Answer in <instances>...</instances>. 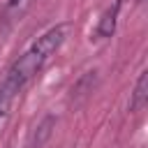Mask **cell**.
I'll return each mask as SVG.
<instances>
[{"label": "cell", "instance_id": "1", "mask_svg": "<svg viewBox=\"0 0 148 148\" xmlns=\"http://www.w3.org/2000/svg\"><path fill=\"white\" fill-rule=\"evenodd\" d=\"M72 32V23H58V25H53L51 30H46L39 39H35L32 44H30V49L23 53V56H18L16 60H14V65L7 69V74L2 76L7 83H12L16 90H21L44 65H46V60L62 46V42L67 39V35Z\"/></svg>", "mask_w": 148, "mask_h": 148}, {"label": "cell", "instance_id": "2", "mask_svg": "<svg viewBox=\"0 0 148 148\" xmlns=\"http://www.w3.org/2000/svg\"><path fill=\"white\" fill-rule=\"evenodd\" d=\"M148 99V72H141L139 79H136V86H134V92H132V99H130V109L136 113L143 109Z\"/></svg>", "mask_w": 148, "mask_h": 148}, {"label": "cell", "instance_id": "3", "mask_svg": "<svg viewBox=\"0 0 148 148\" xmlns=\"http://www.w3.org/2000/svg\"><path fill=\"white\" fill-rule=\"evenodd\" d=\"M118 9H120V0H113V5H111V7L104 12V16L99 18V25H97V35H99V37H111V35H113Z\"/></svg>", "mask_w": 148, "mask_h": 148}, {"label": "cell", "instance_id": "4", "mask_svg": "<svg viewBox=\"0 0 148 148\" xmlns=\"http://www.w3.org/2000/svg\"><path fill=\"white\" fill-rule=\"evenodd\" d=\"M21 90H16L12 83H7L5 79H0V127L5 123V118L9 116V106L14 102V97L18 95Z\"/></svg>", "mask_w": 148, "mask_h": 148}, {"label": "cell", "instance_id": "5", "mask_svg": "<svg viewBox=\"0 0 148 148\" xmlns=\"http://www.w3.org/2000/svg\"><path fill=\"white\" fill-rule=\"evenodd\" d=\"M53 125H56L53 116H46V118L35 127L37 132H35V134H32V139H30V148H42V146H44V141L51 136V127H53Z\"/></svg>", "mask_w": 148, "mask_h": 148}, {"label": "cell", "instance_id": "6", "mask_svg": "<svg viewBox=\"0 0 148 148\" xmlns=\"http://www.w3.org/2000/svg\"><path fill=\"white\" fill-rule=\"evenodd\" d=\"M35 0H9L5 7V21H18L32 5Z\"/></svg>", "mask_w": 148, "mask_h": 148}, {"label": "cell", "instance_id": "7", "mask_svg": "<svg viewBox=\"0 0 148 148\" xmlns=\"http://www.w3.org/2000/svg\"><path fill=\"white\" fill-rule=\"evenodd\" d=\"M139 2H141V0H139Z\"/></svg>", "mask_w": 148, "mask_h": 148}]
</instances>
